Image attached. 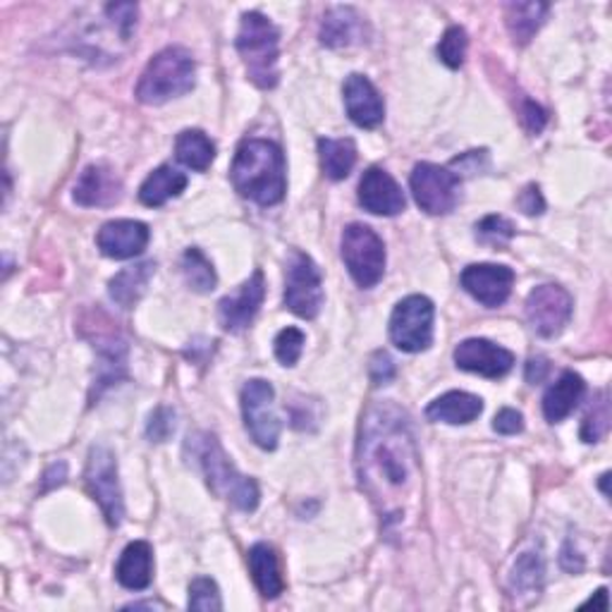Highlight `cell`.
<instances>
[{
  "instance_id": "ee69618b",
  "label": "cell",
  "mask_w": 612,
  "mask_h": 612,
  "mask_svg": "<svg viewBox=\"0 0 612 612\" xmlns=\"http://www.w3.org/2000/svg\"><path fill=\"white\" fill-rule=\"evenodd\" d=\"M560 565L570 574H579L584 570V558L577 553V550H572V543H565V548H562V555H560Z\"/></svg>"
},
{
  "instance_id": "2e32d148",
  "label": "cell",
  "mask_w": 612,
  "mask_h": 612,
  "mask_svg": "<svg viewBox=\"0 0 612 612\" xmlns=\"http://www.w3.org/2000/svg\"><path fill=\"white\" fill-rule=\"evenodd\" d=\"M359 204L374 216H397L405 211L407 199L388 170L369 168L359 182Z\"/></svg>"
},
{
  "instance_id": "60d3db41",
  "label": "cell",
  "mask_w": 612,
  "mask_h": 612,
  "mask_svg": "<svg viewBox=\"0 0 612 612\" xmlns=\"http://www.w3.org/2000/svg\"><path fill=\"white\" fill-rule=\"evenodd\" d=\"M522 122H524V127L529 130L531 134H541L543 127H546V122H548V113L538 103L524 101V106H522Z\"/></svg>"
},
{
  "instance_id": "277c9868",
  "label": "cell",
  "mask_w": 612,
  "mask_h": 612,
  "mask_svg": "<svg viewBox=\"0 0 612 612\" xmlns=\"http://www.w3.org/2000/svg\"><path fill=\"white\" fill-rule=\"evenodd\" d=\"M235 44L249 79L256 87L273 89L280 77V32L276 24L261 12H244Z\"/></svg>"
},
{
  "instance_id": "5bb4252c",
  "label": "cell",
  "mask_w": 612,
  "mask_h": 612,
  "mask_svg": "<svg viewBox=\"0 0 612 612\" xmlns=\"http://www.w3.org/2000/svg\"><path fill=\"white\" fill-rule=\"evenodd\" d=\"M455 364L462 371L479 374L484 378H503L512 371L514 354L491 340L472 338L457 345Z\"/></svg>"
},
{
  "instance_id": "7a4b0ae2",
  "label": "cell",
  "mask_w": 612,
  "mask_h": 612,
  "mask_svg": "<svg viewBox=\"0 0 612 612\" xmlns=\"http://www.w3.org/2000/svg\"><path fill=\"white\" fill-rule=\"evenodd\" d=\"M230 178L244 199L259 206H276L283 201L287 189L285 154L268 139H244L232 161Z\"/></svg>"
},
{
  "instance_id": "9a60e30c",
  "label": "cell",
  "mask_w": 612,
  "mask_h": 612,
  "mask_svg": "<svg viewBox=\"0 0 612 612\" xmlns=\"http://www.w3.org/2000/svg\"><path fill=\"white\" fill-rule=\"evenodd\" d=\"M266 297V278L261 271H254V276L242 283L235 295H228L218 304V321L230 333L249 328L252 321L259 314Z\"/></svg>"
},
{
  "instance_id": "ba28073f",
  "label": "cell",
  "mask_w": 612,
  "mask_h": 612,
  "mask_svg": "<svg viewBox=\"0 0 612 612\" xmlns=\"http://www.w3.org/2000/svg\"><path fill=\"white\" fill-rule=\"evenodd\" d=\"M414 201L428 216H445L460 204L462 180L450 168L436 163H416L409 178Z\"/></svg>"
},
{
  "instance_id": "8fae6325",
  "label": "cell",
  "mask_w": 612,
  "mask_h": 612,
  "mask_svg": "<svg viewBox=\"0 0 612 612\" xmlns=\"http://www.w3.org/2000/svg\"><path fill=\"white\" fill-rule=\"evenodd\" d=\"M276 390L264 378H254L242 388L244 426L252 440L264 450H276L280 438V419L273 412Z\"/></svg>"
},
{
  "instance_id": "e575fe53",
  "label": "cell",
  "mask_w": 612,
  "mask_h": 612,
  "mask_svg": "<svg viewBox=\"0 0 612 612\" xmlns=\"http://www.w3.org/2000/svg\"><path fill=\"white\" fill-rule=\"evenodd\" d=\"M304 342H306V335L302 333L299 328L290 326L285 330H280L278 338H276L278 362L283 366H295L302 357V352H304Z\"/></svg>"
},
{
  "instance_id": "7402d4cb",
  "label": "cell",
  "mask_w": 612,
  "mask_h": 612,
  "mask_svg": "<svg viewBox=\"0 0 612 612\" xmlns=\"http://www.w3.org/2000/svg\"><path fill=\"white\" fill-rule=\"evenodd\" d=\"M586 393V383L579 374L565 371L558 381L546 390L543 395V414L550 424H558L577 409Z\"/></svg>"
},
{
  "instance_id": "83f0119b",
  "label": "cell",
  "mask_w": 612,
  "mask_h": 612,
  "mask_svg": "<svg viewBox=\"0 0 612 612\" xmlns=\"http://www.w3.org/2000/svg\"><path fill=\"white\" fill-rule=\"evenodd\" d=\"M546 565L538 553H522L510 574V591L514 598H538L543 589Z\"/></svg>"
},
{
  "instance_id": "4316f807",
  "label": "cell",
  "mask_w": 612,
  "mask_h": 612,
  "mask_svg": "<svg viewBox=\"0 0 612 612\" xmlns=\"http://www.w3.org/2000/svg\"><path fill=\"white\" fill-rule=\"evenodd\" d=\"M548 3H510L505 8V24L514 44H529L548 17Z\"/></svg>"
},
{
  "instance_id": "603a6c76",
  "label": "cell",
  "mask_w": 612,
  "mask_h": 612,
  "mask_svg": "<svg viewBox=\"0 0 612 612\" xmlns=\"http://www.w3.org/2000/svg\"><path fill=\"white\" fill-rule=\"evenodd\" d=\"M481 412H484L481 397H476L472 393H462V390H452V393L440 395L426 407L428 421H443L452 426L472 424L474 419H479Z\"/></svg>"
},
{
  "instance_id": "4dcf8cb0",
  "label": "cell",
  "mask_w": 612,
  "mask_h": 612,
  "mask_svg": "<svg viewBox=\"0 0 612 612\" xmlns=\"http://www.w3.org/2000/svg\"><path fill=\"white\" fill-rule=\"evenodd\" d=\"M182 276H185L187 285L194 292H201V295H206V292H213L216 285H218V276H216L213 264L208 261L204 252L197 249V247L187 249L185 256H182Z\"/></svg>"
},
{
  "instance_id": "f6af8a7d",
  "label": "cell",
  "mask_w": 612,
  "mask_h": 612,
  "mask_svg": "<svg viewBox=\"0 0 612 612\" xmlns=\"http://www.w3.org/2000/svg\"><path fill=\"white\" fill-rule=\"evenodd\" d=\"M548 369H550V364L543 357L531 359L529 364H526V381L534 383V385L541 383L543 378L548 376Z\"/></svg>"
},
{
  "instance_id": "d6a6232c",
  "label": "cell",
  "mask_w": 612,
  "mask_h": 612,
  "mask_svg": "<svg viewBox=\"0 0 612 612\" xmlns=\"http://www.w3.org/2000/svg\"><path fill=\"white\" fill-rule=\"evenodd\" d=\"M467 46H469L467 32L462 27H450L438 44V58L443 60L450 70H457L462 68L464 58H467Z\"/></svg>"
},
{
  "instance_id": "bcb514c9",
  "label": "cell",
  "mask_w": 612,
  "mask_h": 612,
  "mask_svg": "<svg viewBox=\"0 0 612 612\" xmlns=\"http://www.w3.org/2000/svg\"><path fill=\"white\" fill-rule=\"evenodd\" d=\"M584 608H593V610H608L610 601H608V589H598L596 596H591L589 601L584 603Z\"/></svg>"
},
{
  "instance_id": "f1b7e54d",
  "label": "cell",
  "mask_w": 612,
  "mask_h": 612,
  "mask_svg": "<svg viewBox=\"0 0 612 612\" xmlns=\"http://www.w3.org/2000/svg\"><path fill=\"white\" fill-rule=\"evenodd\" d=\"M175 156L182 166L206 173L216 158V144L201 130H185L175 142Z\"/></svg>"
},
{
  "instance_id": "b9f144b4",
  "label": "cell",
  "mask_w": 612,
  "mask_h": 612,
  "mask_svg": "<svg viewBox=\"0 0 612 612\" xmlns=\"http://www.w3.org/2000/svg\"><path fill=\"white\" fill-rule=\"evenodd\" d=\"M519 208L526 213V216H541L546 211V201H543V194H541V187L538 185H529L526 187L522 194H519V199H517Z\"/></svg>"
},
{
  "instance_id": "4fadbf2b",
  "label": "cell",
  "mask_w": 612,
  "mask_h": 612,
  "mask_svg": "<svg viewBox=\"0 0 612 612\" xmlns=\"http://www.w3.org/2000/svg\"><path fill=\"white\" fill-rule=\"evenodd\" d=\"M460 283L476 302H481L488 309H495V306L505 304L512 295L514 271L510 266L474 264L464 268Z\"/></svg>"
},
{
  "instance_id": "1f68e13d",
  "label": "cell",
  "mask_w": 612,
  "mask_h": 612,
  "mask_svg": "<svg viewBox=\"0 0 612 612\" xmlns=\"http://www.w3.org/2000/svg\"><path fill=\"white\" fill-rule=\"evenodd\" d=\"M610 428V397L608 390H601L591 402L589 412L584 416L582 424V440L584 443H598Z\"/></svg>"
},
{
  "instance_id": "5b68a950",
  "label": "cell",
  "mask_w": 612,
  "mask_h": 612,
  "mask_svg": "<svg viewBox=\"0 0 612 612\" xmlns=\"http://www.w3.org/2000/svg\"><path fill=\"white\" fill-rule=\"evenodd\" d=\"M197 63L185 48L170 46L156 53L137 84V99L146 106H161L170 99H180L194 89Z\"/></svg>"
},
{
  "instance_id": "7c38bea8",
  "label": "cell",
  "mask_w": 612,
  "mask_h": 612,
  "mask_svg": "<svg viewBox=\"0 0 612 612\" xmlns=\"http://www.w3.org/2000/svg\"><path fill=\"white\" fill-rule=\"evenodd\" d=\"M574 302L560 285H538L526 297V321L541 338L560 335L572 318Z\"/></svg>"
},
{
  "instance_id": "e0dca14e",
  "label": "cell",
  "mask_w": 612,
  "mask_h": 612,
  "mask_svg": "<svg viewBox=\"0 0 612 612\" xmlns=\"http://www.w3.org/2000/svg\"><path fill=\"white\" fill-rule=\"evenodd\" d=\"M149 240V225L139 223V220H110V223L99 230V235H96V244H99L101 254L118 261L139 256Z\"/></svg>"
},
{
  "instance_id": "cb8c5ba5",
  "label": "cell",
  "mask_w": 612,
  "mask_h": 612,
  "mask_svg": "<svg viewBox=\"0 0 612 612\" xmlns=\"http://www.w3.org/2000/svg\"><path fill=\"white\" fill-rule=\"evenodd\" d=\"M249 572L264 598H278L285 591V579L280 574V562L273 546L254 543L249 548Z\"/></svg>"
},
{
  "instance_id": "8d00e7d4",
  "label": "cell",
  "mask_w": 612,
  "mask_h": 612,
  "mask_svg": "<svg viewBox=\"0 0 612 612\" xmlns=\"http://www.w3.org/2000/svg\"><path fill=\"white\" fill-rule=\"evenodd\" d=\"M137 15L139 8L134 3H110L106 5V17L113 24V29L122 36V39H130L134 27H137Z\"/></svg>"
},
{
  "instance_id": "ffe728a7",
  "label": "cell",
  "mask_w": 612,
  "mask_h": 612,
  "mask_svg": "<svg viewBox=\"0 0 612 612\" xmlns=\"http://www.w3.org/2000/svg\"><path fill=\"white\" fill-rule=\"evenodd\" d=\"M366 36L364 17L350 5H335L321 22V44L328 48H347L362 44Z\"/></svg>"
},
{
  "instance_id": "9c48e42d",
  "label": "cell",
  "mask_w": 612,
  "mask_h": 612,
  "mask_svg": "<svg viewBox=\"0 0 612 612\" xmlns=\"http://www.w3.org/2000/svg\"><path fill=\"white\" fill-rule=\"evenodd\" d=\"M87 488L96 503L101 505L103 517L110 526H120L125 519V503H122V488L118 479L115 455L106 445H94L87 460Z\"/></svg>"
},
{
  "instance_id": "8992f818",
  "label": "cell",
  "mask_w": 612,
  "mask_h": 612,
  "mask_svg": "<svg viewBox=\"0 0 612 612\" xmlns=\"http://www.w3.org/2000/svg\"><path fill=\"white\" fill-rule=\"evenodd\" d=\"M340 252L352 280L359 287L369 290L381 283L385 273V244L369 225H347L342 232Z\"/></svg>"
},
{
  "instance_id": "74e56055",
  "label": "cell",
  "mask_w": 612,
  "mask_h": 612,
  "mask_svg": "<svg viewBox=\"0 0 612 612\" xmlns=\"http://www.w3.org/2000/svg\"><path fill=\"white\" fill-rule=\"evenodd\" d=\"M173 433H175V412L170 407H158L151 414L149 424H146V438H149L151 443H166Z\"/></svg>"
},
{
  "instance_id": "ac0fdd59",
  "label": "cell",
  "mask_w": 612,
  "mask_h": 612,
  "mask_svg": "<svg viewBox=\"0 0 612 612\" xmlns=\"http://www.w3.org/2000/svg\"><path fill=\"white\" fill-rule=\"evenodd\" d=\"M342 94H345V110L354 125L364 130H374L381 125L385 118V103L369 77L350 75Z\"/></svg>"
},
{
  "instance_id": "d590c367",
  "label": "cell",
  "mask_w": 612,
  "mask_h": 612,
  "mask_svg": "<svg viewBox=\"0 0 612 612\" xmlns=\"http://www.w3.org/2000/svg\"><path fill=\"white\" fill-rule=\"evenodd\" d=\"M189 608L201 612L223 610V601H220V591L213 579L199 577L189 584Z\"/></svg>"
},
{
  "instance_id": "ab89813d",
  "label": "cell",
  "mask_w": 612,
  "mask_h": 612,
  "mask_svg": "<svg viewBox=\"0 0 612 612\" xmlns=\"http://www.w3.org/2000/svg\"><path fill=\"white\" fill-rule=\"evenodd\" d=\"M493 431L500 436H517L524 431V416L517 409H500L493 419Z\"/></svg>"
},
{
  "instance_id": "836d02e7",
  "label": "cell",
  "mask_w": 612,
  "mask_h": 612,
  "mask_svg": "<svg viewBox=\"0 0 612 612\" xmlns=\"http://www.w3.org/2000/svg\"><path fill=\"white\" fill-rule=\"evenodd\" d=\"M514 225L512 220L503 216H486L481 223H476V240L491 247H505V244L514 237Z\"/></svg>"
},
{
  "instance_id": "484cf974",
  "label": "cell",
  "mask_w": 612,
  "mask_h": 612,
  "mask_svg": "<svg viewBox=\"0 0 612 612\" xmlns=\"http://www.w3.org/2000/svg\"><path fill=\"white\" fill-rule=\"evenodd\" d=\"M187 187V175L180 173L173 166H161L156 168L154 173L144 180V185L139 187V201L144 206H163L166 201L180 197Z\"/></svg>"
},
{
  "instance_id": "7bdbcfd3",
  "label": "cell",
  "mask_w": 612,
  "mask_h": 612,
  "mask_svg": "<svg viewBox=\"0 0 612 612\" xmlns=\"http://www.w3.org/2000/svg\"><path fill=\"white\" fill-rule=\"evenodd\" d=\"M65 476H68V464L65 462H56L48 467V472L44 474V486H41V491L48 493V491H53L56 486H60L65 481Z\"/></svg>"
},
{
  "instance_id": "52a82bcc",
  "label": "cell",
  "mask_w": 612,
  "mask_h": 612,
  "mask_svg": "<svg viewBox=\"0 0 612 612\" xmlns=\"http://www.w3.org/2000/svg\"><path fill=\"white\" fill-rule=\"evenodd\" d=\"M436 306L424 295H409L402 299L390 316V340L407 354H416L431 347L433 342Z\"/></svg>"
},
{
  "instance_id": "f35d334b",
  "label": "cell",
  "mask_w": 612,
  "mask_h": 612,
  "mask_svg": "<svg viewBox=\"0 0 612 612\" xmlns=\"http://www.w3.org/2000/svg\"><path fill=\"white\" fill-rule=\"evenodd\" d=\"M395 374H397V369H395L393 357H390V354L383 352V350L374 352V357H371V362H369L371 383H374V385H388V383L395 378Z\"/></svg>"
},
{
  "instance_id": "d4e9b609",
  "label": "cell",
  "mask_w": 612,
  "mask_h": 612,
  "mask_svg": "<svg viewBox=\"0 0 612 612\" xmlns=\"http://www.w3.org/2000/svg\"><path fill=\"white\" fill-rule=\"evenodd\" d=\"M154 273V261H142L137 266L125 268V271H120L110 280V299L122 306V309H132V306L142 299L146 287H149Z\"/></svg>"
},
{
  "instance_id": "44dd1931",
  "label": "cell",
  "mask_w": 612,
  "mask_h": 612,
  "mask_svg": "<svg viewBox=\"0 0 612 612\" xmlns=\"http://www.w3.org/2000/svg\"><path fill=\"white\" fill-rule=\"evenodd\" d=\"M115 579L130 591H144L154 579V550L146 541L130 543L118 560Z\"/></svg>"
},
{
  "instance_id": "f546056e",
  "label": "cell",
  "mask_w": 612,
  "mask_h": 612,
  "mask_svg": "<svg viewBox=\"0 0 612 612\" xmlns=\"http://www.w3.org/2000/svg\"><path fill=\"white\" fill-rule=\"evenodd\" d=\"M318 154L326 178L335 182L345 180L357 163V146L352 139H318Z\"/></svg>"
},
{
  "instance_id": "30bf717a",
  "label": "cell",
  "mask_w": 612,
  "mask_h": 612,
  "mask_svg": "<svg viewBox=\"0 0 612 612\" xmlns=\"http://www.w3.org/2000/svg\"><path fill=\"white\" fill-rule=\"evenodd\" d=\"M323 278L309 254L292 252L287 261L285 306L299 318H316L323 306Z\"/></svg>"
},
{
  "instance_id": "6da1fadb",
  "label": "cell",
  "mask_w": 612,
  "mask_h": 612,
  "mask_svg": "<svg viewBox=\"0 0 612 612\" xmlns=\"http://www.w3.org/2000/svg\"><path fill=\"white\" fill-rule=\"evenodd\" d=\"M362 491L388 529L402 526L419 488V450L409 414L395 402H374L364 412L357 443Z\"/></svg>"
},
{
  "instance_id": "3957f363",
  "label": "cell",
  "mask_w": 612,
  "mask_h": 612,
  "mask_svg": "<svg viewBox=\"0 0 612 612\" xmlns=\"http://www.w3.org/2000/svg\"><path fill=\"white\" fill-rule=\"evenodd\" d=\"M185 455L201 469L208 488L218 495L225 498L228 503L235 505L242 512H254L259 507V486L249 476H242L235 464L225 455L223 445L218 443V438L208 431H197L187 438Z\"/></svg>"
},
{
  "instance_id": "d6986e66",
  "label": "cell",
  "mask_w": 612,
  "mask_h": 612,
  "mask_svg": "<svg viewBox=\"0 0 612 612\" xmlns=\"http://www.w3.org/2000/svg\"><path fill=\"white\" fill-rule=\"evenodd\" d=\"M72 197L79 206H113L122 197V182L113 168L103 163H94L82 170Z\"/></svg>"
}]
</instances>
